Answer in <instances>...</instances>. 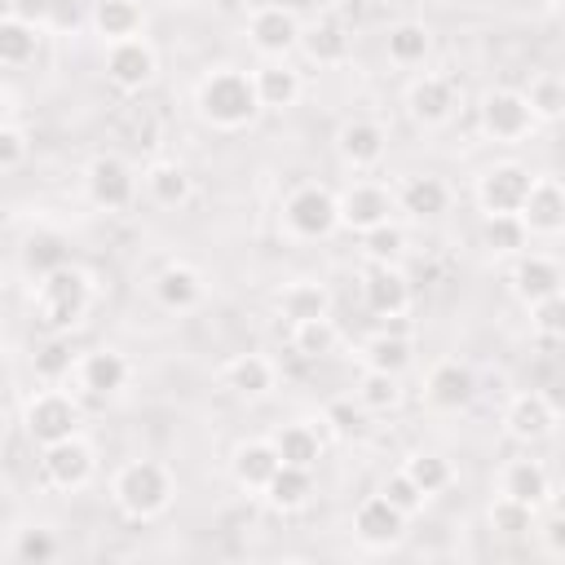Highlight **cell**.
Returning a JSON list of instances; mask_svg holds the SVG:
<instances>
[{
  "label": "cell",
  "mask_w": 565,
  "mask_h": 565,
  "mask_svg": "<svg viewBox=\"0 0 565 565\" xmlns=\"http://www.w3.org/2000/svg\"><path fill=\"white\" fill-rule=\"evenodd\" d=\"M35 322L49 331V335H71L84 318H88V305H93V278L79 269V265H57L49 274L35 278Z\"/></svg>",
  "instance_id": "6da1fadb"
},
{
  "label": "cell",
  "mask_w": 565,
  "mask_h": 565,
  "mask_svg": "<svg viewBox=\"0 0 565 565\" xmlns=\"http://www.w3.org/2000/svg\"><path fill=\"white\" fill-rule=\"evenodd\" d=\"M199 115L221 128V132H238L247 128L256 115H260V102H256V84H252V71H238V66H216L199 79Z\"/></svg>",
  "instance_id": "7a4b0ae2"
},
{
  "label": "cell",
  "mask_w": 565,
  "mask_h": 565,
  "mask_svg": "<svg viewBox=\"0 0 565 565\" xmlns=\"http://www.w3.org/2000/svg\"><path fill=\"white\" fill-rule=\"evenodd\" d=\"M177 494V477L168 463L159 459H128L115 477H110V499L128 521H154L172 508Z\"/></svg>",
  "instance_id": "3957f363"
},
{
  "label": "cell",
  "mask_w": 565,
  "mask_h": 565,
  "mask_svg": "<svg viewBox=\"0 0 565 565\" xmlns=\"http://www.w3.org/2000/svg\"><path fill=\"white\" fill-rule=\"evenodd\" d=\"M282 225H287L296 238H305V243H313V238H331V234L340 230L335 194H331L327 185H318V181L296 185V190L282 199Z\"/></svg>",
  "instance_id": "277c9868"
},
{
  "label": "cell",
  "mask_w": 565,
  "mask_h": 565,
  "mask_svg": "<svg viewBox=\"0 0 565 565\" xmlns=\"http://www.w3.org/2000/svg\"><path fill=\"white\" fill-rule=\"evenodd\" d=\"M93 472H97V455H93V446L79 433L40 446V477H44L49 490L75 494V490H84L93 481Z\"/></svg>",
  "instance_id": "5b68a950"
},
{
  "label": "cell",
  "mask_w": 565,
  "mask_h": 565,
  "mask_svg": "<svg viewBox=\"0 0 565 565\" xmlns=\"http://www.w3.org/2000/svg\"><path fill=\"white\" fill-rule=\"evenodd\" d=\"M22 424H26V437L35 446H49V441H62V437H75L79 433V402L62 388H40L26 411H22Z\"/></svg>",
  "instance_id": "8992f818"
},
{
  "label": "cell",
  "mask_w": 565,
  "mask_h": 565,
  "mask_svg": "<svg viewBox=\"0 0 565 565\" xmlns=\"http://www.w3.org/2000/svg\"><path fill=\"white\" fill-rule=\"evenodd\" d=\"M335 212H340V230H353V234H366L384 221H393L397 203H393V190L380 185V181H353L335 194Z\"/></svg>",
  "instance_id": "52a82bcc"
},
{
  "label": "cell",
  "mask_w": 565,
  "mask_h": 565,
  "mask_svg": "<svg viewBox=\"0 0 565 565\" xmlns=\"http://www.w3.org/2000/svg\"><path fill=\"white\" fill-rule=\"evenodd\" d=\"M481 132L490 141H503V146H516L534 132V115L525 106V93L521 88H490L481 97Z\"/></svg>",
  "instance_id": "ba28073f"
},
{
  "label": "cell",
  "mask_w": 565,
  "mask_h": 565,
  "mask_svg": "<svg viewBox=\"0 0 565 565\" xmlns=\"http://www.w3.org/2000/svg\"><path fill=\"white\" fill-rule=\"evenodd\" d=\"M159 75V53L146 35H132V40H115L106 49V79L119 88V93H141L150 88Z\"/></svg>",
  "instance_id": "9c48e42d"
},
{
  "label": "cell",
  "mask_w": 565,
  "mask_h": 565,
  "mask_svg": "<svg viewBox=\"0 0 565 565\" xmlns=\"http://www.w3.org/2000/svg\"><path fill=\"white\" fill-rule=\"evenodd\" d=\"M556 402L539 388H525V393H512L508 406H503V433L521 446H534V441H547L556 433Z\"/></svg>",
  "instance_id": "30bf717a"
},
{
  "label": "cell",
  "mask_w": 565,
  "mask_h": 565,
  "mask_svg": "<svg viewBox=\"0 0 565 565\" xmlns=\"http://www.w3.org/2000/svg\"><path fill=\"white\" fill-rule=\"evenodd\" d=\"M84 190H88V203L102 207V212H124L132 199H137V177L132 168L119 159V154H97L88 159L84 168Z\"/></svg>",
  "instance_id": "8fae6325"
},
{
  "label": "cell",
  "mask_w": 565,
  "mask_h": 565,
  "mask_svg": "<svg viewBox=\"0 0 565 565\" xmlns=\"http://www.w3.org/2000/svg\"><path fill=\"white\" fill-rule=\"evenodd\" d=\"M521 225L530 238H556L565 230V190L556 177H530V190L521 199Z\"/></svg>",
  "instance_id": "7c38bea8"
},
{
  "label": "cell",
  "mask_w": 565,
  "mask_h": 565,
  "mask_svg": "<svg viewBox=\"0 0 565 565\" xmlns=\"http://www.w3.org/2000/svg\"><path fill=\"white\" fill-rule=\"evenodd\" d=\"M424 402L433 411H468L477 402V371L459 358H441L428 375H424Z\"/></svg>",
  "instance_id": "4fadbf2b"
},
{
  "label": "cell",
  "mask_w": 565,
  "mask_h": 565,
  "mask_svg": "<svg viewBox=\"0 0 565 565\" xmlns=\"http://www.w3.org/2000/svg\"><path fill=\"white\" fill-rule=\"evenodd\" d=\"M247 40L260 57H287L300 40V18L287 4H260L247 18Z\"/></svg>",
  "instance_id": "5bb4252c"
},
{
  "label": "cell",
  "mask_w": 565,
  "mask_h": 565,
  "mask_svg": "<svg viewBox=\"0 0 565 565\" xmlns=\"http://www.w3.org/2000/svg\"><path fill=\"white\" fill-rule=\"evenodd\" d=\"M384 150H388V132L366 115H353L335 128V154L353 172H371L384 159Z\"/></svg>",
  "instance_id": "9a60e30c"
},
{
  "label": "cell",
  "mask_w": 565,
  "mask_h": 565,
  "mask_svg": "<svg viewBox=\"0 0 565 565\" xmlns=\"http://www.w3.org/2000/svg\"><path fill=\"white\" fill-rule=\"evenodd\" d=\"M530 168L521 163H494L477 177V207L486 216H499V212H521V199L530 190Z\"/></svg>",
  "instance_id": "2e32d148"
},
{
  "label": "cell",
  "mask_w": 565,
  "mask_h": 565,
  "mask_svg": "<svg viewBox=\"0 0 565 565\" xmlns=\"http://www.w3.org/2000/svg\"><path fill=\"white\" fill-rule=\"evenodd\" d=\"M508 282H512V296H516L521 305H534V300L561 296L565 274H561V265H556L552 256H543V252H516Z\"/></svg>",
  "instance_id": "e0dca14e"
},
{
  "label": "cell",
  "mask_w": 565,
  "mask_h": 565,
  "mask_svg": "<svg viewBox=\"0 0 565 565\" xmlns=\"http://www.w3.org/2000/svg\"><path fill=\"white\" fill-rule=\"evenodd\" d=\"M362 300L375 318H402L411 309V282L406 274L397 269V260H384V265H371L366 278H362Z\"/></svg>",
  "instance_id": "ac0fdd59"
},
{
  "label": "cell",
  "mask_w": 565,
  "mask_h": 565,
  "mask_svg": "<svg viewBox=\"0 0 565 565\" xmlns=\"http://www.w3.org/2000/svg\"><path fill=\"white\" fill-rule=\"evenodd\" d=\"M406 534V516L384 499V494H366L353 512V539L362 547H393Z\"/></svg>",
  "instance_id": "d6986e66"
},
{
  "label": "cell",
  "mask_w": 565,
  "mask_h": 565,
  "mask_svg": "<svg viewBox=\"0 0 565 565\" xmlns=\"http://www.w3.org/2000/svg\"><path fill=\"white\" fill-rule=\"evenodd\" d=\"M252 84H256L260 110H287V106H296L300 93H305V79H300V71H296L287 57H265V62L252 71Z\"/></svg>",
  "instance_id": "ffe728a7"
},
{
  "label": "cell",
  "mask_w": 565,
  "mask_h": 565,
  "mask_svg": "<svg viewBox=\"0 0 565 565\" xmlns=\"http://www.w3.org/2000/svg\"><path fill=\"white\" fill-rule=\"evenodd\" d=\"M296 49H300L309 62H318V66H344L349 53H353V35H349V26H344L340 18H318V22L300 26Z\"/></svg>",
  "instance_id": "44dd1931"
},
{
  "label": "cell",
  "mask_w": 565,
  "mask_h": 565,
  "mask_svg": "<svg viewBox=\"0 0 565 565\" xmlns=\"http://www.w3.org/2000/svg\"><path fill=\"white\" fill-rule=\"evenodd\" d=\"M203 274L185 260H168L159 274H154V300L168 309V313H190L203 305Z\"/></svg>",
  "instance_id": "7402d4cb"
},
{
  "label": "cell",
  "mask_w": 565,
  "mask_h": 565,
  "mask_svg": "<svg viewBox=\"0 0 565 565\" xmlns=\"http://www.w3.org/2000/svg\"><path fill=\"white\" fill-rule=\"evenodd\" d=\"M406 115L424 128H437L455 115V84L446 75H419L406 88Z\"/></svg>",
  "instance_id": "603a6c76"
},
{
  "label": "cell",
  "mask_w": 565,
  "mask_h": 565,
  "mask_svg": "<svg viewBox=\"0 0 565 565\" xmlns=\"http://www.w3.org/2000/svg\"><path fill=\"white\" fill-rule=\"evenodd\" d=\"M75 375H79V388H84V393L110 397V393H119V388L128 384L132 366H128V358H124L119 349H93V353H84V358L75 362Z\"/></svg>",
  "instance_id": "cb8c5ba5"
},
{
  "label": "cell",
  "mask_w": 565,
  "mask_h": 565,
  "mask_svg": "<svg viewBox=\"0 0 565 565\" xmlns=\"http://www.w3.org/2000/svg\"><path fill=\"white\" fill-rule=\"evenodd\" d=\"M499 494H508V499H521V503H530V508H547L552 503V477H547V468L539 463V459H512V463H503V472H499Z\"/></svg>",
  "instance_id": "d4e9b609"
},
{
  "label": "cell",
  "mask_w": 565,
  "mask_h": 565,
  "mask_svg": "<svg viewBox=\"0 0 565 565\" xmlns=\"http://www.w3.org/2000/svg\"><path fill=\"white\" fill-rule=\"evenodd\" d=\"M393 203H397V212H406L415 221H437L450 207V185L441 177H406L393 190Z\"/></svg>",
  "instance_id": "484cf974"
},
{
  "label": "cell",
  "mask_w": 565,
  "mask_h": 565,
  "mask_svg": "<svg viewBox=\"0 0 565 565\" xmlns=\"http://www.w3.org/2000/svg\"><path fill=\"white\" fill-rule=\"evenodd\" d=\"M274 309L282 313V322H309V318H327L331 313V291L313 278H291L278 296H274Z\"/></svg>",
  "instance_id": "4316f807"
},
{
  "label": "cell",
  "mask_w": 565,
  "mask_h": 565,
  "mask_svg": "<svg viewBox=\"0 0 565 565\" xmlns=\"http://www.w3.org/2000/svg\"><path fill=\"white\" fill-rule=\"evenodd\" d=\"M278 463H291V468H318L322 459V433L305 419H291V424H278L274 437H269Z\"/></svg>",
  "instance_id": "83f0119b"
},
{
  "label": "cell",
  "mask_w": 565,
  "mask_h": 565,
  "mask_svg": "<svg viewBox=\"0 0 565 565\" xmlns=\"http://www.w3.org/2000/svg\"><path fill=\"white\" fill-rule=\"evenodd\" d=\"M221 380H225V388H230L234 397H247V402H256V397H265V393L274 388L278 371H274V362H269L265 353H238L234 362H225Z\"/></svg>",
  "instance_id": "f1b7e54d"
},
{
  "label": "cell",
  "mask_w": 565,
  "mask_h": 565,
  "mask_svg": "<svg viewBox=\"0 0 565 565\" xmlns=\"http://www.w3.org/2000/svg\"><path fill=\"white\" fill-rule=\"evenodd\" d=\"M260 494H265V503H269L274 512H300V508L313 499V468L278 463Z\"/></svg>",
  "instance_id": "f546056e"
},
{
  "label": "cell",
  "mask_w": 565,
  "mask_h": 565,
  "mask_svg": "<svg viewBox=\"0 0 565 565\" xmlns=\"http://www.w3.org/2000/svg\"><path fill=\"white\" fill-rule=\"evenodd\" d=\"M274 468H278V455H274L269 437L243 441V446L234 450V459H230V472H234L238 490H252V494H260V490H265V481L274 477Z\"/></svg>",
  "instance_id": "4dcf8cb0"
},
{
  "label": "cell",
  "mask_w": 565,
  "mask_h": 565,
  "mask_svg": "<svg viewBox=\"0 0 565 565\" xmlns=\"http://www.w3.org/2000/svg\"><path fill=\"white\" fill-rule=\"evenodd\" d=\"M362 366H371V371H388V375H406L411 371V362H415V349H411V340L402 335V331H375L371 340H362Z\"/></svg>",
  "instance_id": "1f68e13d"
},
{
  "label": "cell",
  "mask_w": 565,
  "mask_h": 565,
  "mask_svg": "<svg viewBox=\"0 0 565 565\" xmlns=\"http://www.w3.org/2000/svg\"><path fill=\"white\" fill-rule=\"evenodd\" d=\"M141 185H146L150 203H159V207H185L194 194V177L181 163H150Z\"/></svg>",
  "instance_id": "d6a6232c"
},
{
  "label": "cell",
  "mask_w": 565,
  "mask_h": 565,
  "mask_svg": "<svg viewBox=\"0 0 565 565\" xmlns=\"http://www.w3.org/2000/svg\"><path fill=\"white\" fill-rule=\"evenodd\" d=\"M384 53L393 66H424L433 53V31L424 22H393L384 35Z\"/></svg>",
  "instance_id": "836d02e7"
},
{
  "label": "cell",
  "mask_w": 565,
  "mask_h": 565,
  "mask_svg": "<svg viewBox=\"0 0 565 565\" xmlns=\"http://www.w3.org/2000/svg\"><path fill=\"white\" fill-rule=\"evenodd\" d=\"M88 22H93V31L106 44L132 40V35H141V4L137 0H97V9H93Z\"/></svg>",
  "instance_id": "e575fe53"
},
{
  "label": "cell",
  "mask_w": 565,
  "mask_h": 565,
  "mask_svg": "<svg viewBox=\"0 0 565 565\" xmlns=\"http://www.w3.org/2000/svg\"><path fill=\"white\" fill-rule=\"evenodd\" d=\"M402 472L415 481V490H419L424 499H437V494L455 481V463H450L446 455H437V450H415V455L402 463Z\"/></svg>",
  "instance_id": "d590c367"
},
{
  "label": "cell",
  "mask_w": 565,
  "mask_h": 565,
  "mask_svg": "<svg viewBox=\"0 0 565 565\" xmlns=\"http://www.w3.org/2000/svg\"><path fill=\"white\" fill-rule=\"evenodd\" d=\"M291 349L300 358H309V362H322V358H331L340 349V327L331 322V313L327 318H309V322H291Z\"/></svg>",
  "instance_id": "8d00e7d4"
},
{
  "label": "cell",
  "mask_w": 565,
  "mask_h": 565,
  "mask_svg": "<svg viewBox=\"0 0 565 565\" xmlns=\"http://www.w3.org/2000/svg\"><path fill=\"white\" fill-rule=\"evenodd\" d=\"M358 406L371 411V415H388L402 406V375H388V371H371L362 366V380H358Z\"/></svg>",
  "instance_id": "74e56055"
},
{
  "label": "cell",
  "mask_w": 565,
  "mask_h": 565,
  "mask_svg": "<svg viewBox=\"0 0 565 565\" xmlns=\"http://www.w3.org/2000/svg\"><path fill=\"white\" fill-rule=\"evenodd\" d=\"M521 93H525V106H530L534 124H556L565 115V79L556 71L534 75L530 88H521Z\"/></svg>",
  "instance_id": "f35d334b"
},
{
  "label": "cell",
  "mask_w": 565,
  "mask_h": 565,
  "mask_svg": "<svg viewBox=\"0 0 565 565\" xmlns=\"http://www.w3.org/2000/svg\"><path fill=\"white\" fill-rule=\"evenodd\" d=\"M40 53V26L22 18H0V66H26Z\"/></svg>",
  "instance_id": "ab89813d"
},
{
  "label": "cell",
  "mask_w": 565,
  "mask_h": 565,
  "mask_svg": "<svg viewBox=\"0 0 565 565\" xmlns=\"http://www.w3.org/2000/svg\"><path fill=\"white\" fill-rule=\"evenodd\" d=\"M481 243L494 256H516L530 243V234H525V225H521L516 212H499V216H486L481 221Z\"/></svg>",
  "instance_id": "60d3db41"
},
{
  "label": "cell",
  "mask_w": 565,
  "mask_h": 565,
  "mask_svg": "<svg viewBox=\"0 0 565 565\" xmlns=\"http://www.w3.org/2000/svg\"><path fill=\"white\" fill-rule=\"evenodd\" d=\"M486 516H490V530H494V534L521 539V534H534L539 508H530V503H521V499H508V494H494V503H490Z\"/></svg>",
  "instance_id": "b9f144b4"
},
{
  "label": "cell",
  "mask_w": 565,
  "mask_h": 565,
  "mask_svg": "<svg viewBox=\"0 0 565 565\" xmlns=\"http://www.w3.org/2000/svg\"><path fill=\"white\" fill-rule=\"evenodd\" d=\"M71 371H75L71 335H49V340L35 349V380H44V384H62Z\"/></svg>",
  "instance_id": "7bdbcfd3"
},
{
  "label": "cell",
  "mask_w": 565,
  "mask_h": 565,
  "mask_svg": "<svg viewBox=\"0 0 565 565\" xmlns=\"http://www.w3.org/2000/svg\"><path fill=\"white\" fill-rule=\"evenodd\" d=\"M22 256H26V269H35V278L71 260L62 234H35V238H26V252H22Z\"/></svg>",
  "instance_id": "ee69618b"
},
{
  "label": "cell",
  "mask_w": 565,
  "mask_h": 565,
  "mask_svg": "<svg viewBox=\"0 0 565 565\" xmlns=\"http://www.w3.org/2000/svg\"><path fill=\"white\" fill-rule=\"evenodd\" d=\"M402 247H406V234H402V225H393V221H384V225H375V230L362 234V252L371 256V265L397 260Z\"/></svg>",
  "instance_id": "f6af8a7d"
},
{
  "label": "cell",
  "mask_w": 565,
  "mask_h": 565,
  "mask_svg": "<svg viewBox=\"0 0 565 565\" xmlns=\"http://www.w3.org/2000/svg\"><path fill=\"white\" fill-rule=\"evenodd\" d=\"M380 494H384V499H388V503H393V508H397V512H402L406 521H411V516H415V512H419V508L428 503V499H424V494L415 490V481H411V477H406L402 468L384 477V486H380Z\"/></svg>",
  "instance_id": "bcb514c9"
},
{
  "label": "cell",
  "mask_w": 565,
  "mask_h": 565,
  "mask_svg": "<svg viewBox=\"0 0 565 565\" xmlns=\"http://www.w3.org/2000/svg\"><path fill=\"white\" fill-rule=\"evenodd\" d=\"M530 309V327L543 335V340H556L565 331V300L561 296H547V300H534L525 305Z\"/></svg>",
  "instance_id": "7dc6e473"
},
{
  "label": "cell",
  "mask_w": 565,
  "mask_h": 565,
  "mask_svg": "<svg viewBox=\"0 0 565 565\" xmlns=\"http://www.w3.org/2000/svg\"><path fill=\"white\" fill-rule=\"evenodd\" d=\"M26 150H31L26 132H22V128H13V124L4 119V124H0V172L22 168V163H26Z\"/></svg>",
  "instance_id": "c3c4849f"
},
{
  "label": "cell",
  "mask_w": 565,
  "mask_h": 565,
  "mask_svg": "<svg viewBox=\"0 0 565 565\" xmlns=\"http://www.w3.org/2000/svg\"><path fill=\"white\" fill-rule=\"evenodd\" d=\"M534 530H539V539H543V556L561 561V556H565V521H561L556 503H547V516H543V521L534 516Z\"/></svg>",
  "instance_id": "681fc988"
},
{
  "label": "cell",
  "mask_w": 565,
  "mask_h": 565,
  "mask_svg": "<svg viewBox=\"0 0 565 565\" xmlns=\"http://www.w3.org/2000/svg\"><path fill=\"white\" fill-rule=\"evenodd\" d=\"M13 556H18V561H35V565H40V561H53V556H57V539H53L49 530H22Z\"/></svg>",
  "instance_id": "f907efd6"
},
{
  "label": "cell",
  "mask_w": 565,
  "mask_h": 565,
  "mask_svg": "<svg viewBox=\"0 0 565 565\" xmlns=\"http://www.w3.org/2000/svg\"><path fill=\"white\" fill-rule=\"evenodd\" d=\"M327 419L335 424V433H340V437H353V433H362V406L353 411V397H344V402H331V406H327Z\"/></svg>",
  "instance_id": "816d5d0a"
},
{
  "label": "cell",
  "mask_w": 565,
  "mask_h": 565,
  "mask_svg": "<svg viewBox=\"0 0 565 565\" xmlns=\"http://www.w3.org/2000/svg\"><path fill=\"white\" fill-rule=\"evenodd\" d=\"M4 4H9V18H22L31 26H44L57 0H4Z\"/></svg>",
  "instance_id": "f5cc1de1"
},
{
  "label": "cell",
  "mask_w": 565,
  "mask_h": 565,
  "mask_svg": "<svg viewBox=\"0 0 565 565\" xmlns=\"http://www.w3.org/2000/svg\"><path fill=\"white\" fill-rule=\"evenodd\" d=\"M75 22H79V0H57L44 26H75Z\"/></svg>",
  "instance_id": "db71d44e"
},
{
  "label": "cell",
  "mask_w": 565,
  "mask_h": 565,
  "mask_svg": "<svg viewBox=\"0 0 565 565\" xmlns=\"http://www.w3.org/2000/svg\"><path fill=\"white\" fill-rule=\"evenodd\" d=\"M9 119V93H4V84H0V124Z\"/></svg>",
  "instance_id": "11a10c76"
},
{
  "label": "cell",
  "mask_w": 565,
  "mask_h": 565,
  "mask_svg": "<svg viewBox=\"0 0 565 565\" xmlns=\"http://www.w3.org/2000/svg\"><path fill=\"white\" fill-rule=\"evenodd\" d=\"M547 4H552V9H556V4H561V0H547Z\"/></svg>",
  "instance_id": "9f6ffc18"
},
{
  "label": "cell",
  "mask_w": 565,
  "mask_h": 565,
  "mask_svg": "<svg viewBox=\"0 0 565 565\" xmlns=\"http://www.w3.org/2000/svg\"><path fill=\"white\" fill-rule=\"evenodd\" d=\"M0 287H4V269H0Z\"/></svg>",
  "instance_id": "6f0895ef"
},
{
  "label": "cell",
  "mask_w": 565,
  "mask_h": 565,
  "mask_svg": "<svg viewBox=\"0 0 565 565\" xmlns=\"http://www.w3.org/2000/svg\"><path fill=\"white\" fill-rule=\"evenodd\" d=\"M163 4H172V0H163Z\"/></svg>",
  "instance_id": "680465c9"
}]
</instances>
